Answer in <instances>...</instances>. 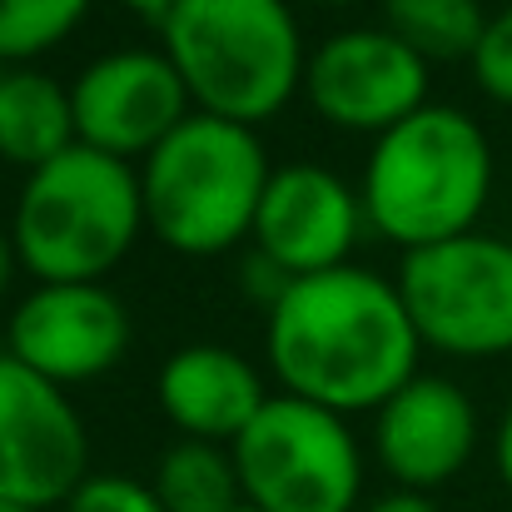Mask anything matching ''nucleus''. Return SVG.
<instances>
[{
  "label": "nucleus",
  "mask_w": 512,
  "mask_h": 512,
  "mask_svg": "<svg viewBox=\"0 0 512 512\" xmlns=\"http://www.w3.org/2000/svg\"><path fill=\"white\" fill-rule=\"evenodd\" d=\"M65 512H170L160 503V493L140 478H125V473H90L75 498L65 503Z\"/></svg>",
  "instance_id": "19"
},
{
  "label": "nucleus",
  "mask_w": 512,
  "mask_h": 512,
  "mask_svg": "<svg viewBox=\"0 0 512 512\" xmlns=\"http://www.w3.org/2000/svg\"><path fill=\"white\" fill-rule=\"evenodd\" d=\"M75 145L80 135H75L70 85L30 65H10L0 75V160L20 170H40Z\"/></svg>",
  "instance_id": "15"
},
{
  "label": "nucleus",
  "mask_w": 512,
  "mask_h": 512,
  "mask_svg": "<svg viewBox=\"0 0 512 512\" xmlns=\"http://www.w3.org/2000/svg\"><path fill=\"white\" fill-rule=\"evenodd\" d=\"M239 284H244V299H254V304H264V309H274L284 294H289V274L269 259V254H259V249H249V259H244V269H239Z\"/></svg>",
  "instance_id": "21"
},
{
  "label": "nucleus",
  "mask_w": 512,
  "mask_h": 512,
  "mask_svg": "<svg viewBox=\"0 0 512 512\" xmlns=\"http://www.w3.org/2000/svg\"><path fill=\"white\" fill-rule=\"evenodd\" d=\"M363 224H368L363 199L339 174L314 160H294V165H279L264 184L254 249L269 254L289 279H309V274H329L348 264Z\"/></svg>",
  "instance_id": "12"
},
{
  "label": "nucleus",
  "mask_w": 512,
  "mask_h": 512,
  "mask_svg": "<svg viewBox=\"0 0 512 512\" xmlns=\"http://www.w3.org/2000/svg\"><path fill=\"white\" fill-rule=\"evenodd\" d=\"M15 269H20V254H15V239H10V229H0V299H5V289H10V279H15Z\"/></svg>",
  "instance_id": "24"
},
{
  "label": "nucleus",
  "mask_w": 512,
  "mask_h": 512,
  "mask_svg": "<svg viewBox=\"0 0 512 512\" xmlns=\"http://www.w3.org/2000/svg\"><path fill=\"white\" fill-rule=\"evenodd\" d=\"M75 135L110 160H150L194 115L189 90L165 50H110L70 85Z\"/></svg>",
  "instance_id": "10"
},
{
  "label": "nucleus",
  "mask_w": 512,
  "mask_h": 512,
  "mask_svg": "<svg viewBox=\"0 0 512 512\" xmlns=\"http://www.w3.org/2000/svg\"><path fill=\"white\" fill-rule=\"evenodd\" d=\"M473 448L478 408L453 378L418 373L373 413V453L383 473L408 493H428L458 478Z\"/></svg>",
  "instance_id": "13"
},
{
  "label": "nucleus",
  "mask_w": 512,
  "mask_h": 512,
  "mask_svg": "<svg viewBox=\"0 0 512 512\" xmlns=\"http://www.w3.org/2000/svg\"><path fill=\"white\" fill-rule=\"evenodd\" d=\"M140 229V170L85 145L25 174L10 214L20 269L40 284H100L135 249Z\"/></svg>",
  "instance_id": "4"
},
{
  "label": "nucleus",
  "mask_w": 512,
  "mask_h": 512,
  "mask_svg": "<svg viewBox=\"0 0 512 512\" xmlns=\"http://www.w3.org/2000/svg\"><path fill=\"white\" fill-rule=\"evenodd\" d=\"M493 458H498V478L512 488V403L508 413H503V423H498V438H493Z\"/></svg>",
  "instance_id": "23"
},
{
  "label": "nucleus",
  "mask_w": 512,
  "mask_h": 512,
  "mask_svg": "<svg viewBox=\"0 0 512 512\" xmlns=\"http://www.w3.org/2000/svg\"><path fill=\"white\" fill-rule=\"evenodd\" d=\"M234 512H259V508H249V503H244V508H234Z\"/></svg>",
  "instance_id": "28"
},
{
  "label": "nucleus",
  "mask_w": 512,
  "mask_h": 512,
  "mask_svg": "<svg viewBox=\"0 0 512 512\" xmlns=\"http://www.w3.org/2000/svg\"><path fill=\"white\" fill-rule=\"evenodd\" d=\"M304 95L329 125L378 140L428 105V60L388 25L339 30L309 50Z\"/></svg>",
  "instance_id": "9"
},
{
  "label": "nucleus",
  "mask_w": 512,
  "mask_h": 512,
  "mask_svg": "<svg viewBox=\"0 0 512 512\" xmlns=\"http://www.w3.org/2000/svg\"><path fill=\"white\" fill-rule=\"evenodd\" d=\"M160 413L179 428V438L199 443H234L269 403L259 368L219 343H189L165 358L155 378Z\"/></svg>",
  "instance_id": "14"
},
{
  "label": "nucleus",
  "mask_w": 512,
  "mask_h": 512,
  "mask_svg": "<svg viewBox=\"0 0 512 512\" xmlns=\"http://www.w3.org/2000/svg\"><path fill=\"white\" fill-rule=\"evenodd\" d=\"M314 5H358V0H314Z\"/></svg>",
  "instance_id": "26"
},
{
  "label": "nucleus",
  "mask_w": 512,
  "mask_h": 512,
  "mask_svg": "<svg viewBox=\"0 0 512 512\" xmlns=\"http://www.w3.org/2000/svg\"><path fill=\"white\" fill-rule=\"evenodd\" d=\"M130 334V309L105 284H40L15 304L5 353L70 388L110 373L125 358Z\"/></svg>",
  "instance_id": "11"
},
{
  "label": "nucleus",
  "mask_w": 512,
  "mask_h": 512,
  "mask_svg": "<svg viewBox=\"0 0 512 512\" xmlns=\"http://www.w3.org/2000/svg\"><path fill=\"white\" fill-rule=\"evenodd\" d=\"M493 194V145L453 105H423L373 140L363 170V219L403 254L473 234Z\"/></svg>",
  "instance_id": "2"
},
{
  "label": "nucleus",
  "mask_w": 512,
  "mask_h": 512,
  "mask_svg": "<svg viewBox=\"0 0 512 512\" xmlns=\"http://www.w3.org/2000/svg\"><path fill=\"white\" fill-rule=\"evenodd\" d=\"M0 512H30V508H10V503H0Z\"/></svg>",
  "instance_id": "27"
},
{
  "label": "nucleus",
  "mask_w": 512,
  "mask_h": 512,
  "mask_svg": "<svg viewBox=\"0 0 512 512\" xmlns=\"http://www.w3.org/2000/svg\"><path fill=\"white\" fill-rule=\"evenodd\" d=\"M150 488L170 512H234L244 508V483L234 468V453L224 443L179 438L160 453Z\"/></svg>",
  "instance_id": "16"
},
{
  "label": "nucleus",
  "mask_w": 512,
  "mask_h": 512,
  "mask_svg": "<svg viewBox=\"0 0 512 512\" xmlns=\"http://www.w3.org/2000/svg\"><path fill=\"white\" fill-rule=\"evenodd\" d=\"M483 0H383V25L428 65L433 60H468L488 35Z\"/></svg>",
  "instance_id": "17"
},
{
  "label": "nucleus",
  "mask_w": 512,
  "mask_h": 512,
  "mask_svg": "<svg viewBox=\"0 0 512 512\" xmlns=\"http://www.w3.org/2000/svg\"><path fill=\"white\" fill-rule=\"evenodd\" d=\"M90 478V433L70 393L0 353V503L65 508Z\"/></svg>",
  "instance_id": "8"
},
{
  "label": "nucleus",
  "mask_w": 512,
  "mask_h": 512,
  "mask_svg": "<svg viewBox=\"0 0 512 512\" xmlns=\"http://www.w3.org/2000/svg\"><path fill=\"white\" fill-rule=\"evenodd\" d=\"M398 294L423 348L453 358L512 353V239L458 234L403 254Z\"/></svg>",
  "instance_id": "7"
},
{
  "label": "nucleus",
  "mask_w": 512,
  "mask_h": 512,
  "mask_svg": "<svg viewBox=\"0 0 512 512\" xmlns=\"http://www.w3.org/2000/svg\"><path fill=\"white\" fill-rule=\"evenodd\" d=\"M473 75L488 90V100L512 105V5L488 20V35H483V45L473 55Z\"/></svg>",
  "instance_id": "20"
},
{
  "label": "nucleus",
  "mask_w": 512,
  "mask_h": 512,
  "mask_svg": "<svg viewBox=\"0 0 512 512\" xmlns=\"http://www.w3.org/2000/svg\"><path fill=\"white\" fill-rule=\"evenodd\" d=\"M418 353L423 339L398 284L358 264L294 279L264 329V358L284 393L339 418L378 413L418 378Z\"/></svg>",
  "instance_id": "1"
},
{
  "label": "nucleus",
  "mask_w": 512,
  "mask_h": 512,
  "mask_svg": "<svg viewBox=\"0 0 512 512\" xmlns=\"http://www.w3.org/2000/svg\"><path fill=\"white\" fill-rule=\"evenodd\" d=\"M160 35L199 115L254 130L304 90L309 50L289 0H179Z\"/></svg>",
  "instance_id": "3"
},
{
  "label": "nucleus",
  "mask_w": 512,
  "mask_h": 512,
  "mask_svg": "<svg viewBox=\"0 0 512 512\" xmlns=\"http://www.w3.org/2000/svg\"><path fill=\"white\" fill-rule=\"evenodd\" d=\"M120 5H130V10H140V15H150V20H165L179 0H120Z\"/></svg>",
  "instance_id": "25"
},
{
  "label": "nucleus",
  "mask_w": 512,
  "mask_h": 512,
  "mask_svg": "<svg viewBox=\"0 0 512 512\" xmlns=\"http://www.w3.org/2000/svg\"><path fill=\"white\" fill-rule=\"evenodd\" d=\"M244 503L259 512H353L363 493V453L348 418L304 403L269 398L264 413L229 443Z\"/></svg>",
  "instance_id": "6"
},
{
  "label": "nucleus",
  "mask_w": 512,
  "mask_h": 512,
  "mask_svg": "<svg viewBox=\"0 0 512 512\" xmlns=\"http://www.w3.org/2000/svg\"><path fill=\"white\" fill-rule=\"evenodd\" d=\"M269 155L249 125L189 115L170 140L140 160L145 229L184 259H209L254 239Z\"/></svg>",
  "instance_id": "5"
},
{
  "label": "nucleus",
  "mask_w": 512,
  "mask_h": 512,
  "mask_svg": "<svg viewBox=\"0 0 512 512\" xmlns=\"http://www.w3.org/2000/svg\"><path fill=\"white\" fill-rule=\"evenodd\" d=\"M0 75H5V65H0Z\"/></svg>",
  "instance_id": "29"
},
{
  "label": "nucleus",
  "mask_w": 512,
  "mask_h": 512,
  "mask_svg": "<svg viewBox=\"0 0 512 512\" xmlns=\"http://www.w3.org/2000/svg\"><path fill=\"white\" fill-rule=\"evenodd\" d=\"M363 512H438V503H433L428 493H408V488H398V493H388V498L368 503Z\"/></svg>",
  "instance_id": "22"
},
{
  "label": "nucleus",
  "mask_w": 512,
  "mask_h": 512,
  "mask_svg": "<svg viewBox=\"0 0 512 512\" xmlns=\"http://www.w3.org/2000/svg\"><path fill=\"white\" fill-rule=\"evenodd\" d=\"M90 0H0V65H30L55 50L80 20Z\"/></svg>",
  "instance_id": "18"
}]
</instances>
